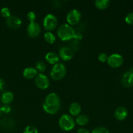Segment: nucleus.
Masks as SVG:
<instances>
[{"label": "nucleus", "mask_w": 133, "mask_h": 133, "mask_svg": "<svg viewBox=\"0 0 133 133\" xmlns=\"http://www.w3.org/2000/svg\"><path fill=\"white\" fill-rule=\"evenodd\" d=\"M57 34L58 37L61 40L65 41V40H70L74 38L75 32L71 26L66 23H64L59 27Z\"/></svg>", "instance_id": "nucleus-1"}, {"label": "nucleus", "mask_w": 133, "mask_h": 133, "mask_svg": "<svg viewBox=\"0 0 133 133\" xmlns=\"http://www.w3.org/2000/svg\"><path fill=\"white\" fill-rule=\"evenodd\" d=\"M59 125L63 131H70L75 127V121L70 116L63 114L59 120Z\"/></svg>", "instance_id": "nucleus-2"}, {"label": "nucleus", "mask_w": 133, "mask_h": 133, "mask_svg": "<svg viewBox=\"0 0 133 133\" xmlns=\"http://www.w3.org/2000/svg\"><path fill=\"white\" fill-rule=\"evenodd\" d=\"M66 74V68L64 64L57 63L53 66L50 71V76L52 79L59 81L62 79Z\"/></svg>", "instance_id": "nucleus-3"}, {"label": "nucleus", "mask_w": 133, "mask_h": 133, "mask_svg": "<svg viewBox=\"0 0 133 133\" xmlns=\"http://www.w3.org/2000/svg\"><path fill=\"white\" fill-rule=\"evenodd\" d=\"M57 25V18L52 14H48L44 18L43 20V26L44 29L48 31H53L55 29Z\"/></svg>", "instance_id": "nucleus-4"}, {"label": "nucleus", "mask_w": 133, "mask_h": 133, "mask_svg": "<svg viewBox=\"0 0 133 133\" xmlns=\"http://www.w3.org/2000/svg\"><path fill=\"white\" fill-rule=\"evenodd\" d=\"M107 62L110 67L113 68H117L120 67L123 64V58L121 55L114 53V54L111 55L110 56L108 57Z\"/></svg>", "instance_id": "nucleus-5"}, {"label": "nucleus", "mask_w": 133, "mask_h": 133, "mask_svg": "<svg viewBox=\"0 0 133 133\" xmlns=\"http://www.w3.org/2000/svg\"><path fill=\"white\" fill-rule=\"evenodd\" d=\"M35 83L37 87L42 90L48 88L50 86V81L47 76L43 74H38L35 79Z\"/></svg>", "instance_id": "nucleus-6"}, {"label": "nucleus", "mask_w": 133, "mask_h": 133, "mask_svg": "<svg viewBox=\"0 0 133 133\" xmlns=\"http://www.w3.org/2000/svg\"><path fill=\"white\" fill-rule=\"evenodd\" d=\"M81 19V13L76 9H72L68 13L66 21L70 25H74L77 24Z\"/></svg>", "instance_id": "nucleus-7"}, {"label": "nucleus", "mask_w": 133, "mask_h": 133, "mask_svg": "<svg viewBox=\"0 0 133 133\" xmlns=\"http://www.w3.org/2000/svg\"><path fill=\"white\" fill-rule=\"evenodd\" d=\"M40 25L39 23L36 22H33V23H29L27 27V35L31 38H36L40 35Z\"/></svg>", "instance_id": "nucleus-8"}, {"label": "nucleus", "mask_w": 133, "mask_h": 133, "mask_svg": "<svg viewBox=\"0 0 133 133\" xmlns=\"http://www.w3.org/2000/svg\"><path fill=\"white\" fill-rule=\"evenodd\" d=\"M44 103L49 105V106L60 107L61 101H60V99L59 96L56 93H50L46 97Z\"/></svg>", "instance_id": "nucleus-9"}, {"label": "nucleus", "mask_w": 133, "mask_h": 133, "mask_svg": "<svg viewBox=\"0 0 133 133\" xmlns=\"http://www.w3.org/2000/svg\"><path fill=\"white\" fill-rule=\"evenodd\" d=\"M59 58L65 61H69L74 56V52L72 49L68 47H63L60 49L59 52Z\"/></svg>", "instance_id": "nucleus-10"}, {"label": "nucleus", "mask_w": 133, "mask_h": 133, "mask_svg": "<svg viewBox=\"0 0 133 133\" xmlns=\"http://www.w3.org/2000/svg\"><path fill=\"white\" fill-rule=\"evenodd\" d=\"M121 84L125 88L133 87V71H126L121 77Z\"/></svg>", "instance_id": "nucleus-11"}, {"label": "nucleus", "mask_w": 133, "mask_h": 133, "mask_svg": "<svg viewBox=\"0 0 133 133\" xmlns=\"http://www.w3.org/2000/svg\"><path fill=\"white\" fill-rule=\"evenodd\" d=\"M115 118L119 121H123L128 116L127 109L123 107H119L116 109L114 112Z\"/></svg>", "instance_id": "nucleus-12"}, {"label": "nucleus", "mask_w": 133, "mask_h": 133, "mask_svg": "<svg viewBox=\"0 0 133 133\" xmlns=\"http://www.w3.org/2000/svg\"><path fill=\"white\" fill-rule=\"evenodd\" d=\"M7 24L12 29H17L22 25V20L18 17L15 16H10L7 19Z\"/></svg>", "instance_id": "nucleus-13"}, {"label": "nucleus", "mask_w": 133, "mask_h": 133, "mask_svg": "<svg viewBox=\"0 0 133 133\" xmlns=\"http://www.w3.org/2000/svg\"><path fill=\"white\" fill-rule=\"evenodd\" d=\"M46 61L51 64H56L59 61V56L54 52H48L45 56Z\"/></svg>", "instance_id": "nucleus-14"}, {"label": "nucleus", "mask_w": 133, "mask_h": 133, "mask_svg": "<svg viewBox=\"0 0 133 133\" xmlns=\"http://www.w3.org/2000/svg\"><path fill=\"white\" fill-rule=\"evenodd\" d=\"M37 75V71L35 68H26L23 71V76L27 79H31Z\"/></svg>", "instance_id": "nucleus-15"}, {"label": "nucleus", "mask_w": 133, "mask_h": 133, "mask_svg": "<svg viewBox=\"0 0 133 133\" xmlns=\"http://www.w3.org/2000/svg\"><path fill=\"white\" fill-rule=\"evenodd\" d=\"M82 111L81 106L78 103H72L69 107V112L73 116H78Z\"/></svg>", "instance_id": "nucleus-16"}, {"label": "nucleus", "mask_w": 133, "mask_h": 133, "mask_svg": "<svg viewBox=\"0 0 133 133\" xmlns=\"http://www.w3.org/2000/svg\"><path fill=\"white\" fill-rule=\"evenodd\" d=\"M13 98H14V96L12 92H5L1 95V101L2 103L7 105V104L10 103L13 101Z\"/></svg>", "instance_id": "nucleus-17"}, {"label": "nucleus", "mask_w": 133, "mask_h": 133, "mask_svg": "<svg viewBox=\"0 0 133 133\" xmlns=\"http://www.w3.org/2000/svg\"><path fill=\"white\" fill-rule=\"evenodd\" d=\"M0 125L3 128L7 129H11L14 126V122L11 118H5L0 122Z\"/></svg>", "instance_id": "nucleus-18"}, {"label": "nucleus", "mask_w": 133, "mask_h": 133, "mask_svg": "<svg viewBox=\"0 0 133 133\" xmlns=\"http://www.w3.org/2000/svg\"><path fill=\"white\" fill-rule=\"evenodd\" d=\"M43 109H44V111L46 112H47L48 114H55L59 111V108L58 107H53V106H49V105H46L44 103L43 105Z\"/></svg>", "instance_id": "nucleus-19"}, {"label": "nucleus", "mask_w": 133, "mask_h": 133, "mask_svg": "<svg viewBox=\"0 0 133 133\" xmlns=\"http://www.w3.org/2000/svg\"><path fill=\"white\" fill-rule=\"evenodd\" d=\"M89 120V119L87 116L84 115V114H80L78 116H77L76 119V122L79 125L84 126L88 123Z\"/></svg>", "instance_id": "nucleus-20"}, {"label": "nucleus", "mask_w": 133, "mask_h": 133, "mask_svg": "<svg viewBox=\"0 0 133 133\" xmlns=\"http://www.w3.org/2000/svg\"><path fill=\"white\" fill-rule=\"evenodd\" d=\"M110 1L108 0H96L95 1V5L97 9L103 10L106 9L108 6Z\"/></svg>", "instance_id": "nucleus-21"}, {"label": "nucleus", "mask_w": 133, "mask_h": 133, "mask_svg": "<svg viewBox=\"0 0 133 133\" xmlns=\"http://www.w3.org/2000/svg\"><path fill=\"white\" fill-rule=\"evenodd\" d=\"M44 38L48 44H53L56 41V36L51 32H46V33H44Z\"/></svg>", "instance_id": "nucleus-22"}, {"label": "nucleus", "mask_w": 133, "mask_h": 133, "mask_svg": "<svg viewBox=\"0 0 133 133\" xmlns=\"http://www.w3.org/2000/svg\"><path fill=\"white\" fill-rule=\"evenodd\" d=\"M46 68V66L45 63L43 61H38L35 66V69L37 71H39L40 72H44Z\"/></svg>", "instance_id": "nucleus-23"}, {"label": "nucleus", "mask_w": 133, "mask_h": 133, "mask_svg": "<svg viewBox=\"0 0 133 133\" xmlns=\"http://www.w3.org/2000/svg\"><path fill=\"white\" fill-rule=\"evenodd\" d=\"M91 133H110L109 131L104 127H95Z\"/></svg>", "instance_id": "nucleus-24"}, {"label": "nucleus", "mask_w": 133, "mask_h": 133, "mask_svg": "<svg viewBox=\"0 0 133 133\" xmlns=\"http://www.w3.org/2000/svg\"><path fill=\"white\" fill-rule=\"evenodd\" d=\"M23 133H38V130L35 126L29 125L25 128Z\"/></svg>", "instance_id": "nucleus-25"}, {"label": "nucleus", "mask_w": 133, "mask_h": 133, "mask_svg": "<svg viewBox=\"0 0 133 133\" xmlns=\"http://www.w3.org/2000/svg\"><path fill=\"white\" fill-rule=\"evenodd\" d=\"M1 14L2 15V16H3L4 18H9L10 16V11L9 10V9H8L7 7H4L1 10Z\"/></svg>", "instance_id": "nucleus-26"}, {"label": "nucleus", "mask_w": 133, "mask_h": 133, "mask_svg": "<svg viewBox=\"0 0 133 133\" xmlns=\"http://www.w3.org/2000/svg\"><path fill=\"white\" fill-rule=\"evenodd\" d=\"M27 19L29 20V22L30 23H33V22H35V19H36V14L34 12L31 11V12H29L27 13Z\"/></svg>", "instance_id": "nucleus-27"}, {"label": "nucleus", "mask_w": 133, "mask_h": 133, "mask_svg": "<svg viewBox=\"0 0 133 133\" xmlns=\"http://www.w3.org/2000/svg\"><path fill=\"white\" fill-rule=\"evenodd\" d=\"M125 22L129 25H133V12L129 13L125 17Z\"/></svg>", "instance_id": "nucleus-28"}, {"label": "nucleus", "mask_w": 133, "mask_h": 133, "mask_svg": "<svg viewBox=\"0 0 133 133\" xmlns=\"http://www.w3.org/2000/svg\"><path fill=\"white\" fill-rule=\"evenodd\" d=\"M98 58H99V60L100 61V62H107V61H108V55L106 54V53H102L99 55Z\"/></svg>", "instance_id": "nucleus-29"}, {"label": "nucleus", "mask_w": 133, "mask_h": 133, "mask_svg": "<svg viewBox=\"0 0 133 133\" xmlns=\"http://www.w3.org/2000/svg\"><path fill=\"white\" fill-rule=\"evenodd\" d=\"M1 111L4 113H9L10 111V107L8 105H5L1 107Z\"/></svg>", "instance_id": "nucleus-30"}, {"label": "nucleus", "mask_w": 133, "mask_h": 133, "mask_svg": "<svg viewBox=\"0 0 133 133\" xmlns=\"http://www.w3.org/2000/svg\"><path fill=\"white\" fill-rule=\"evenodd\" d=\"M5 87V82L1 78H0V91H2Z\"/></svg>", "instance_id": "nucleus-31"}, {"label": "nucleus", "mask_w": 133, "mask_h": 133, "mask_svg": "<svg viewBox=\"0 0 133 133\" xmlns=\"http://www.w3.org/2000/svg\"><path fill=\"white\" fill-rule=\"evenodd\" d=\"M77 133H90V132L87 129H86L81 128L80 129H78Z\"/></svg>", "instance_id": "nucleus-32"}, {"label": "nucleus", "mask_w": 133, "mask_h": 133, "mask_svg": "<svg viewBox=\"0 0 133 133\" xmlns=\"http://www.w3.org/2000/svg\"><path fill=\"white\" fill-rule=\"evenodd\" d=\"M1 107H0V115H1Z\"/></svg>", "instance_id": "nucleus-33"}]
</instances>
